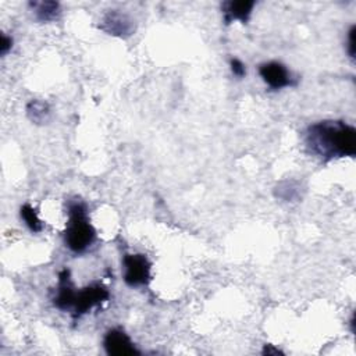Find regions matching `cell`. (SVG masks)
I'll return each instance as SVG.
<instances>
[{"instance_id":"277c9868","label":"cell","mask_w":356,"mask_h":356,"mask_svg":"<svg viewBox=\"0 0 356 356\" xmlns=\"http://www.w3.org/2000/svg\"><path fill=\"white\" fill-rule=\"evenodd\" d=\"M110 298L108 289L102 284H92L75 292L71 313L74 318H79L96 306H100Z\"/></svg>"},{"instance_id":"5b68a950","label":"cell","mask_w":356,"mask_h":356,"mask_svg":"<svg viewBox=\"0 0 356 356\" xmlns=\"http://www.w3.org/2000/svg\"><path fill=\"white\" fill-rule=\"evenodd\" d=\"M99 28L111 36L128 38L135 31V24L132 18L120 11V10H108L100 19Z\"/></svg>"},{"instance_id":"ba28073f","label":"cell","mask_w":356,"mask_h":356,"mask_svg":"<svg viewBox=\"0 0 356 356\" xmlns=\"http://www.w3.org/2000/svg\"><path fill=\"white\" fill-rule=\"evenodd\" d=\"M75 286L71 281L70 277V270L64 268L58 273V285L56 295L53 298V303L57 309L60 310H71L74 305V298H75Z\"/></svg>"},{"instance_id":"8992f818","label":"cell","mask_w":356,"mask_h":356,"mask_svg":"<svg viewBox=\"0 0 356 356\" xmlns=\"http://www.w3.org/2000/svg\"><path fill=\"white\" fill-rule=\"evenodd\" d=\"M259 75L271 89H282L286 86H293L296 83L289 70L280 61H268L260 64Z\"/></svg>"},{"instance_id":"2e32d148","label":"cell","mask_w":356,"mask_h":356,"mask_svg":"<svg viewBox=\"0 0 356 356\" xmlns=\"http://www.w3.org/2000/svg\"><path fill=\"white\" fill-rule=\"evenodd\" d=\"M263 355H282V352L280 349L273 348L271 345H266L263 349Z\"/></svg>"},{"instance_id":"9a60e30c","label":"cell","mask_w":356,"mask_h":356,"mask_svg":"<svg viewBox=\"0 0 356 356\" xmlns=\"http://www.w3.org/2000/svg\"><path fill=\"white\" fill-rule=\"evenodd\" d=\"M13 47V39L7 35H3L1 36V43H0V53L1 56H6Z\"/></svg>"},{"instance_id":"9c48e42d","label":"cell","mask_w":356,"mask_h":356,"mask_svg":"<svg viewBox=\"0 0 356 356\" xmlns=\"http://www.w3.org/2000/svg\"><path fill=\"white\" fill-rule=\"evenodd\" d=\"M253 0H231L222 3V14H224V22L231 24L232 21H241L242 24H246L250 18L252 10L254 7Z\"/></svg>"},{"instance_id":"6da1fadb","label":"cell","mask_w":356,"mask_h":356,"mask_svg":"<svg viewBox=\"0 0 356 356\" xmlns=\"http://www.w3.org/2000/svg\"><path fill=\"white\" fill-rule=\"evenodd\" d=\"M307 149L321 160L353 157L356 154V129L335 120L312 124L305 138Z\"/></svg>"},{"instance_id":"30bf717a","label":"cell","mask_w":356,"mask_h":356,"mask_svg":"<svg viewBox=\"0 0 356 356\" xmlns=\"http://www.w3.org/2000/svg\"><path fill=\"white\" fill-rule=\"evenodd\" d=\"M29 7L32 8L35 18L40 22L54 21L61 13L57 1H31Z\"/></svg>"},{"instance_id":"8fae6325","label":"cell","mask_w":356,"mask_h":356,"mask_svg":"<svg viewBox=\"0 0 356 356\" xmlns=\"http://www.w3.org/2000/svg\"><path fill=\"white\" fill-rule=\"evenodd\" d=\"M26 114L29 117V120L35 124H43L49 120L50 117V107L46 102L38 100V99H32L28 104H26Z\"/></svg>"},{"instance_id":"3957f363","label":"cell","mask_w":356,"mask_h":356,"mask_svg":"<svg viewBox=\"0 0 356 356\" xmlns=\"http://www.w3.org/2000/svg\"><path fill=\"white\" fill-rule=\"evenodd\" d=\"M124 281L129 286L147 285L152 280V263L142 253H127L122 257Z\"/></svg>"},{"instance_id":"4fadbf2b","label":"cell","mask_w":356,"mask_h":356,"mask_svg":"<svg viewBox=\"0 0 356 356\" xmlns=\"http://www.w3.org/2000/svg\"><path fill=\"white\" fill-rule=\"evenodd\" d=\"M229 67H231V72L234 74V76L243 78L246 75V67L239 58H231L229 60Z\"/></svg>"},{"instance_id":"52a82bcc","label":"cell","mask_w":356,"mask_h":356,"mask_svg":"<svg viewBox=\"0 0 356 356\" xmlns=\"http://www.w3.org/2000/svg\"><path fill=\"white\" fill-rule=\"evenodd\" d=\"M103 346L107 355L113 356H131L139 355L135 343L131 341L128 334L120 328H111L106 332L103 339Z\"/></svg>"},{"instance_id":"7c38bea8","label":"cell","mask_w":356,"mask_h":356,"mask_svg":"<svg viewBox=\"0 0 356 356\" xmlns=\"http://www.w3.org/2000/svg\"><path fill=\"white\" fill-rule=\"evenodd\" d=\"M19 216L24 220L25 225L32 231V232H40L43 229V222L42 220L38 217V213L35 210L33 206H31L29 203H25L21 206L19 209Z\"/></svg>"},{"instance_id":"5bb4252c","label":"cell","mask_w":356,"mask_h":356,"mask_svg":"<svg viewBox=\"0 0 356 356\" xmlns=\"http://www.w3.org/2000/svg\"><path fill=\"white\" fill-rule=\"evenodd\" d=\"M355 32H356V28H355V25H352L350 29H349V32H348V53H349L350 58H355V51H356Z\"/></svg>"},{"instance_id":"7a4b0ae2","label":"cell","mask_w":356,"mask_h":356,"mask_svg":"<svg viewBox=\"0 0 356 356\" xmlns=\"http://www.w3.org/2000/svg\"><path fill=\"white\" fill-rule=\"evenodd\" d=\"M68 221L64 231L65 246L74 253L86 252L96 239V229L89 221L88 209L82 202H70Z\"/></svg>"}]
</instances>
